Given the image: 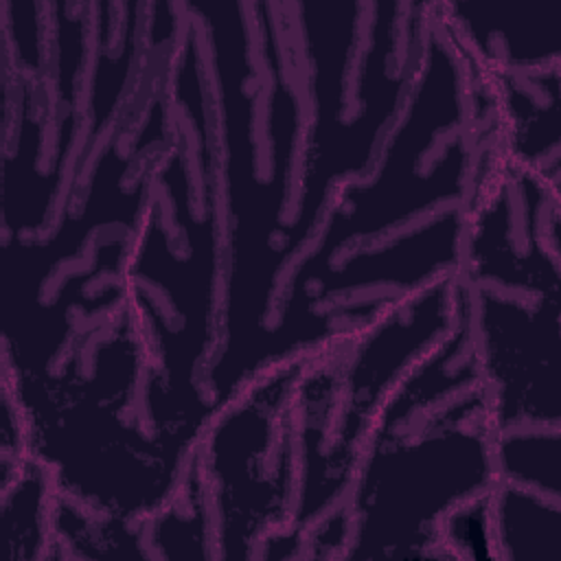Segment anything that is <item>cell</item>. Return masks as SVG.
Returning a JSON list of instances; mask_svg holds the SVG:
<instances>
[{"mask_svg":"<svg viewBox=\"0 0 561 561\" xmlns=\"http://www.w3.org/2000/svg\"><path fill=\"white\" fill-rule=\"evenodd\" d=\"M213 105L224 309L208 394L219 410L267 368L276 300L294 263L305 96L285 4L191 2Z\"/></svg>","mask_w":561,"mask_h":561,"instance_id":"1","label":"cell"},{"mask_svg":"<svg viewBox=\"0 0 561 561\" xmlns=\"http://www.w3.org/2000/svg\"><path fill=\"white\" fill-rule=\"evenodd\" d=\"M171 131L123 263L125 307L145 348L142 405L153 440L186 471L215 414L208 373L224 309V232L202 39L184 11L167 61Z\"/></svg>","mask_w":561,"mask_h":561,"instance_id":"2","label":"cell"},{"mask_svg":"<svg viewBox=\"0 0 561 561\" xmlns=\"http://www.w3.org/2000/svg\"><path fill=\"white\" fill-rule=\"evenodd\" d=\"M500 482L467 307L379 408L346 500L342 559H445L443 526Z\"/></svg>","mask_w":561,"mask_h":561,"instance_id":"3","label":"cell"},{"mask_svg":"<svg viewBox=\"0 0 561 561\" xmlns=\"http://www.w3.org/2000/svg\"><path fill=\"white\" fill-rule=\"evenodd\" d=\"M493 438L561 430V188L482 138L458 272Z\"/></svg>","mask_w":561,"mask_h":561,"instance_id":"4","label":"cell"},{"mask_svg":"<svg viewBox=\"0 0 561 561\" xmlns=\"http://www.w3.org/2000/svg\"><path fill=\"white\" fill-rule=\"evenodd\" d=\"M145 348L123 305L77 333L44 375L7 377L26 447L57 493L96 513L145 522L184 473L153 440L142 405Z\"/></svg>","mask_w":561,"mask_h":561,"instance_id":"5","label":"cell"},{"mask_svg":"<svg viewBox=\"0 0 561 561\" xmlns=\"http://www.w3.org/2000/svg\"><path fill=\"white\" fill-rule=\"evenodd\" d=\"M305 96L294 259L335 188L364 175L416 75L427 2H285Z\"/></svg>","mask_w":561,"mask_h":561,"instance_id":"6","label":"cell"},{"mask_svg":"<svg viewBox=\"0 0 561 561\" xmlns=\"http://www.w3.org/2000/svg\"><path fill=\"white\" fill-rule=\"evenodd\" d=\"M458 274L403 298L348 340L311 355L296 386L298 493L291 524L261 559H305L309 533L342 511L370 425L405 370L454 327Z\"/></svg>","mask_w":561,"mask_h":561,"instance_id":"7","label":"cell"},{"mask_svg":"<svg viewBox=\"0 0 561 561\" xmlns=\"http://www.w3.org/2000/svg\"><path fill=\"white\" fill-rule=\"evenodd\" d=\"M309 357L270 364L208 421L195 449L215 559H259L296 511V386Z\"/></svg>","mask_w":561,"mask_h":561,"instance_id":"8","label":"cell"},{"mask_svg":"<svg viewBox=\"0 0 561 561\" xmlns=\"http://www.w3.org/2000/svg\"><path fill=\"white\" fill-rule=\"evenodd\" d=\"M432 15L471 75L561 66V22L543 4L432 2Z\"/></svg>","mask_w":561,"mask_h":561,"instance_id":"9","label":"cell"},{"mask_svg":"<svg viewBox=\"0 0 561 561\" xmlns=\"http://www.w3.org/2000/svg\"><path fill=\"white\" fill-rule=\"evenodd\" d=\"M561 500L497 482L489 495L491 541L495 559L559 561Z\"/></svg>","mask_w":561,"mask_h":561,"instance_id":"10","label":"cell"},{"mask_svg":"<svg viewBox=\"0 0 561 561\" xmlns=\"http://www.w3.org/2000/svg\"><path fill=\"white\" fill-rule=\"evenodd\" d=\"M2 526L11 559H57L53 513L57 486L50 471L31 454L0 480Z\"/></svg>","mask_w":561,"mask_h":561,"instance_id":"11","label":"cell"},{"mask_svg":"<svg viewBox=\"0 0 561 561\" xmlns=\"http://www.w3.org/2000/svg\"><path fill=\"white\" fill-rule=\"evenodd\" d=\"M151 559H215L213 524L197 454L173 495L145 522Z\"/></svg>","mask_w":561,"mask_h":561,"instance_id":"12","label":"cell"},{"mask_svg":"<svg viewBox=\"0 0 561 561\" xmlns=\"http://www.w3.org/2000/svg\"><path fill=\"white\" fill-rule=\"evenodd\" d=\"M145 522L103 515L57 493L53 513L57 559H151Z\"/></svg>","mask_w":561,"mask_h":561,"instance_id":"13","label":"cell"},{"mask_svg":"<svg viewBox=\"0 0 561 561\" xmlns=\"http://www.w3.org/2000/svg\"><path fill=\"white\" fill-rule=\"evenodd\" d=\"M500 482L561 500V430L524 427L493 438Z\"/></svg>","mask_w":561,"mask_h":561,"instance_id":"14","label":"cell"}]
</instances>
